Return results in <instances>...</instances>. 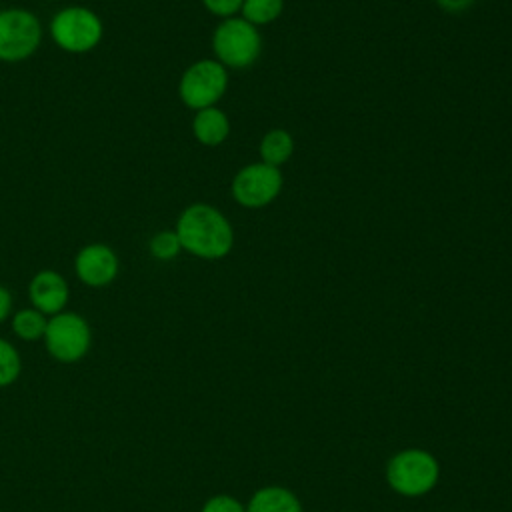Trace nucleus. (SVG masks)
I'll return each mask as SVG.
<instances>
[{
  "instance_id": "f257e3e1",
  "label": "nucleus",
  "mask_w": 512,
  "mask_h": 512,
  "mask_svg": "<svg viewBox=\"0 0 512 512\" xmlns=\"http://www.w3.org/2000/svg\"><path fill=\"white\" fill-rule=\"evenodd\" d=\"M184 252L202 260H220L234 246V230L230 220L206 202L186 206L174 228Z\"/></svg>"
},
{
  "instance_id": "f03ea898",
  "label": "nucleus",
  "mask_w": 512,
  "mask_h": 512,
  "mask_svg": "<svg viewBox=\"0 0 512 512\" xmlns=\"http://www.w3.org/2000/svg\"><path fill=\"white\" fill-rule=\"evenodd\" d=\"M438 478V460L422 448L400 450L386 464V482L400 496H424L436 486Z\"/></svg>"
},
{
  "instance_id": "7ed1b4c3",
  "label": "nucleus",
  "mask_w": 512,
  "mask_h": 512,
  "mask_svg": "<svg viewBox=\"0 0 512 512\" xmlns=\"http://www.w3.org/2000/svg\"><path fill=\"white\" fill-rule=\"evenodd\" d=\"M104 36L102 18L88 6L60 8L50 20L52 42L70 54H86L94 50Z\"/></svg>"
},
{
  "instance_id": "20e7f679",
  "label": "nucleus",
  "mask_w": 512,
  "mask_h": 512,
  "mask_svg": "<svg viewBox=\"0 0 512 512\" xmlns=\"http://www.w3.org/2000/svg\"><path fill=\"white\" fill-rule=\"evenodd\" d=\"M214 58L228 70L250 68L262 52V36L258 28L242 16L222 20L212 34Z\"/></svg>"
},
{
  "instance_id": "39448f33",
  "label": "nucleus",
  "mask_w": 512,
  "mask_h": 512,
  "mask_svg": "<svg viewBox=\"0 0 512 512\" xmlns=\"http://www.w3.org/2000/svg\"><path fill=\"white\" fill-rule=\"evenodd\" d=\"M228 88V70L216 58H202L190 64L178 82V96L190 110L216 106Z\"/></svg>"
},
{
  "instance_id": "423d86ee",
  "label": "nucleus",
  "mask_w": 512,
  "mask_h": 512,
  "mask_svg": "<svg viewBox=\"0 0 512 512\" xmlns=\"http://www.w3.org/2000/svg\"><path fill=\"white\" fill-rule=\"evenodd\" d=\"M42 22L40 18L18 6L0 10V60L2 62H22L28 60L42 42Z\"/></svg>"
},
{
  "instance_id": "0eeeda50",
  "label": "nucleus",
  "mask_w": 512,
  "mask_h": 512,
  "mask_svg": "<svg viewBox=\"0 0 512 512\" xmlns=\"http://www.w3.org/2000/svg\"><path fill=\"white\" fill-rule=\"evenodd\" d=\"M42 340L52 358L70 364L88 354L92 344V330L84 316L64 310L48 318Z\"/></svg>"
},
{
  "instance_id": "6e6552de",
  "label": "nucleus",
  "mask_w": 512,
  "mask_h": 512,
  "mask_svg": "<svg viewBox=\"0 0 512 512\" xmlns=\"http://www.w3.org/2000/svg\"><path fill=\"white\" fill-rule=\"evenodd\" d=\"M282 172L266 162L242 166L232 178V198L244 208H264L272 204L282 190Z\"/></svg>"
},
{
  "instance_id": "1a4fd4ad",
  "label": "nucleus",
  "mask_w": 512,
  "mask_h": 512,
  "mask_svg": "<svg viewBox=\"0 0 512 512\" xmlns=\"http://www.w3.org/2000/svg\"><path fill=\"white\" fill-rule=\"evenodd\" d=\"M120 260L118 254L102 242L82 246L74 256V274L90 288H104L118 276Z\"/></svg>"
},
{
  "instance_id": "9d476101",
  "label": "nucleus",
  "mask_w": 512,
  "mask_h": 512,
  "mask_svg": "<svg viewBox=\"0 0 512 512\" xmlns=\"http://www.w3.org/2000/svg\"><path fill=\"white\" fill-rule=\"evenodd\" d=\"M28 298L32 302V308L40 310L50 318L58 312H64L70 298V286L60 272L40 270L32 276L28 284Z\"/></svg>"
},
{
  "instance_id": "9b49d317",
  "label": "nucleus",
  "mask_w": 512,
  "mask_h": 512,
  "mask_svg": "<svg viewBox=\"0 0 512 512\" xmlns=\"http://www.w3.org/2000/svg\"><path fill=\"white\" fill-rule=\"evenodd\" d=\"M192 134L204 146H220L230 136V120L218 106L196 110L192 118Z\"/></svg>"
},
{
  "instance_id": "f8f14e48",
  "label": "nucleus",
  "mask_w": 512,
  "mask_h": 512,
  "mask_svg": "<svg viewBox=\"0 0 512 512\" xmlns=\"http://www.w3.org/2000/svg\"><path fill=\"white\" fill-rule=\"evenodd\" d=\"M246 512H302V504L288 488L264 486L250 496Z\"/></svg>"
},
{
  "instance_id": "ddd939ff",
  "label": "nucleus",
  "mask_w": 512,
  "mask_h": 512,
  "mask_svg": "<svg viewBox=\"0 0 512 512\" xmlns=\"http://www.w3.org/2000/svg\"><path fill=\"white\" fill-rule=\"evenodd\" d=\"M260 160L280 168L284 162H288L294 154V138L288 130L284 128H274L268 130L262 140H260Z\"/></svg>"
},
{
  "instance_id": "4468645a",
  "label": "nucleus",
  "mask_w": 512,
  "mask_h": 512,
  "mask_svg": "<svg viewBox=\"0 0 512 512\" xmlns=\"http://www.w3.org/2000/svg\"><path fill=\"white\" fill-rule=\"evenodd\" d=\"M48 316L36 308H22L12 314V332L24 342H36L44 338Z\"/></svg>"
},
{
  "instance_id": "2eb2a0df",
  "label": "nucleus",
  "mask_w": 512,
  "mask_h": 512,
  "mask_svg": "<svg viewBox=\"0 0 512 512\" xmlns=\"http://www.w3.org/2000/svg\"><path fill=\"white\" fill-rule=\"evenodd\" d=\"M284 10V0H244L240 14L246 22L258 26L274 22Z\"/></svg>"
},
{
  "instance_id": "dca6fc26",
  "label": "nucleus",
  "mask_w": 512,
  "mask_h": 512,
  "mask_svg": "<svg viewBox=\"0 0 512 512\" xmlns=\"http://www.w3.org/2000/svg\"><path fill=\"white\" fill-rule=\"evenodd\" d=\"M22 372V360L12 342L0 338V388H6L18 380Z\"/></svg>"
},
{
  "instance_id": "f3484780",
  "label": "nucleus",
  "mask_w": 512,
  "mask_h": 512,
  "mask_svg": "<svg viewBox=\"0 0 512 512\" xmlns=\"http://www.w3.org/2000/svg\"><path fill=\"white\" fill-rule=\"evenodd\" d=\"M148 250H150L152 258H156L160 262H168V260H174L182 252V246H180V240L174 230H160L150 238Z\"/></svg>"
},
{
  "instance_id": "a211bd4d",
  "label": "nucleus",
  "mask_w": 512,
  "mask_h": 512,
  "mask_svg": "<svg viewBox=\"0 0 512 512\" xmlns=\"http://www.w3.org/2000/svg\"><path fill=\"white\" fill-rule=\"evenodd\" d=\"M200 512H246V506L230 494H216L204 502Z\"/></svg>"
},
{
  "instance_id": "6ab92c4d",
  "label": "nucleus",
  "mask_w": 512,
  "mask_h": 512,
  "mask_svg": "<svg viewBox=\"0 0 512 512\" xmlns=\"http://www.w3.org/2000/svg\"><path fill=\"white\" fill-rule=\"evenodd\" d=\"M200 2L210 14L226 20V18H232L240 12L244 0H200Z\"/></svg>"
},
{
  "instance_id": "aec40b11",
  "label": "nucleus",
  "mask_w": 512,
  "mask_h": 512,
  "mask_svg": "<svg viewBox=\"0 0 512 512\" xmlns=\"http://www.w3.org/2000/svg\"><path fill=\"white\" fill-rule=\"evenodd\" d=\"M12 314V294L6 286L0 284V324Z\"/></svg>"
},
{
  "instance_id": "412c9836",
  "label": "nucleus",
  "mask_w": 512,
  "mask_h": 512,
  "mask_svg": "<svg viewBox=\"0 0 512 512\" xmlns=\"http://www.w3.org/2000/svg\"><path fill=\"white\" fill-rule=\"evenodd\" d=\"M474 2H476V0H436V4H438L442 10L452 12V14L468 10Z\"/></svg>"
}]
</instances>
